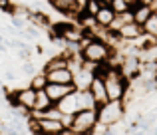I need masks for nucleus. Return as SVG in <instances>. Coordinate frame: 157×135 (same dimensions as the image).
<instances>
[{
    "mask_svg": "<svg viewBox=\"0 0 157 135\" xmlns=\"http://www.w3.org/2000/svg\"><path fill=\"white\" fill-rule=\"evenodd\" d=\"M127 103L123 99H107L101 105H98V123L100 125H115L121 123V119L125 117Z\"/></svg>",
    "mask_w": 157,
    "mask_h": 135,
    "instance_id": "obj_1",
    "label": "nucleus"
},
{
    "mask_svg": "<svg viewBox=\"0 0 157 135\" xmlns=\"http://www.w3.org/2000/svg\"><path fill=\"white\" fill-rule=\"evenodd\" d=\"M115 48H111L109 44L105 42V40L101 38H92L88 40V42L82 46L80 54L84 60H88V62H96V64H104V62H109L111 56H113Z\"/></svg>",
    "mask_w": 157,
    "mask_h": 135,
    "instance_id": "obj_2",
    "label": "nucleus"
},
{
    "mask_svg": "<svg viewBox=\"0 0 157 135\" xmlns=\"http://www.w3.org/2000/svg\"><path fill=\"white\" fill-rule=\"evenodd\" d=\"M98 125V107L96 109H80L72 115V129L74 135H92L94 127Z\"/></svg>",
    "mask_w": 157,
    "mask_h": 135,
    "instance_id": "obj_3",
    "label": "nucleus"
},
{
    "mask_svg": "<svg viewBox=\"0 0 157 135\" xmlns=\"http://www.w3.org/2000/svg\"><path fill=\"white\" fill-rule=\"evenodd\" d=\"M36 123H38V135H62V131L66 129L64 121L52 119V117H38Z\"/></svg>",
    "mask_w": 157,
    "mask_h": 135,
    "instance_id": "obj_4",
    "label": "nucleus"
},
{
    "mask_svg": "<svg viewBox=\"0 0 157 135\" xmlns=\"http://www.w3.org/2000/svg\"><path fill=\"white\" fill-rule=\"evenodd\" d=\"M115 34H117L119 40H123V42H135V40L143 38V28L139 26L137 22H127V24H123Z\"/></svg>",
    "mask_w": 157,
    "mask_h": 135,
    "instance_id": "obj_5",
    "label": "nucleus"
},
{
    "mask_svg": "<svg viewBox=\"0 0 157 135\" xmlns=\"http://www.w3.org/2000/svg\"><path fill=\"white\" fill-rule=\"evenodd\" d=\"M44 89H46V93L50 96V99L54 103H58L62 97H66L68 93H72L76 88H74V84H52V81H48V85Z\"/></svg>",
    "mask_w": 157,
    "mask_h": 135,
    "instance_id": "obj_6",
    "label": "nucleus"
},
{
    "mask_svg": "<svg viewBox=\"0 0 157 135\" xmlns=\"http://www.w3.org/2000/svg\"><path fill=\"white\" fill-rule=\"evenodd\" d=\"M16 105H22L26 109L36 107V89L34 88H18L16 89Z\"/></svg>",
    "mask_w": 157,
    "mask_h": 135,
    "instance_id": "obj_7",
    "label": "nucleus"
},
{
    "mask_svg": "<svg viewBox=\"0 0 157 135\" xmlns=\"http://www.w3.org/2000/svg\"><path fill=\"white\" fill-rule=\"evenodd\" d=\"M94 76H96L94 69L82 66L78 72H74V81H72L74 88H76V89H88L90 84H92V80H94Z\"/></svg>",
    "mask_w": 157,
    "mask_h": 135,
    "instance_id": "obj_8",
    "label": "nucleus"
},
{
    "mask_svg": "<svg viewBox=\"0 0 157 135\" xmlns=\"http://www.w3.org/2000/svg\"><path fill=\"white\" fill-rule=\"evenodd\" d=\"M46 80L52 81V84H72L74 81V73L70 68H56V69H48Z\"/></svg>",
    "mask_w": 157,
    "mask_h": 135,
    "instance_id": "obj_9",
    "label": "nucleus"
},
{
    "mask_svg": "<svg viewBox=\"0 0 157 135\" xmlns=\"http://www.w3.org/2000/svg\"><path fill=\"white\" fill-rule=\"evenodd\" d=\"M88 89L92 92V96H94V99H96L98 105H101L104 101H107V92H105V84H104V77H101V76L96 73Z\"/></svg>",
    "mask_w": 157,
    "mask_h": 135,
    "instance_id": "obj_10",
    "label": "nucleus"
},
{
    "mask_svg": "<svg viewBox=\"0 0 157 135\" xmlns=\"http://www.w3.org/2000/svg\"><path fill=\"white\" fill-rule=\"evenodd\" d=\"M58 107H60L62 113H66V115H74L76 111H80V103H78V96H76V89H74L72 93H68L66 97H62L60 101H58Z\"/></svg>",
    "mask_w": 157,
    "mask_h": 135,
    "instance_id": "obj_11",
    "label": "nucleus"
},
{
    "mask_svg": "<svg viewBox=\"0 0 157 135\" xmlns=\"http://www.w3.org/2000/svg\"><path fill=\"white\" fill-rule=\"evenodd\" d=\"M94 18H96V22L100 24V26L109 28V24L113 22V18H115V12H113V8H111L109 4H101V8L94 14Z\"/></svg>",
    "mask_w": 157,
    "mask_h": 135,
    "instance_id": "obj_12",
    "label": "nucleus"
},
{
    "mask_svg": "<svg viewBox=\"0 0 157 135\" xmlns=\"http://www.w3.org/2000/svg\"><path fill=\"white\" fill-rule=\"evenodd\" d=\"M131 12H133V22H137L139 26H141V24L149 18V14L153 12V6H151V4L139 2V4H135V6L131 8Z\"/></svg>",
    "mask_w": 157,
    "mask_h": 135,
    "instance_id": "obj_13",
    "label": "nucleus"
},
{
    "mask_svg": "<svg viewBox=\"0 0 157 135\" xmlns=\"http://www.w3.org/2000/svg\"><path fill=\"white\" fill-rule=\"evenodd\" d=\"M76 96H78V103H80L82 109H96L98 107L90 89H76Z\"/></svg>",
    "mask_w": 157,
    "mask_h": 135,
    "instance_id": "obj_14",
    "label": "nucleus"
},
{
    "mask_svg": "<svg viewBox=\"0 0 157 135\" xmlns=\"http://www.w3.org/2000/svg\"><path fill=\"white\" fill-rule=\"evenodd\" d=\"M141 28H143V34H145V36H149V38H155V40H157V10L151 12L149 18H147L145 22L141 24Z\"/></svg>",
    "mask_w": 157,
    "mask_h": 135,
    "instance_id": "obj_15",
    "label": "nucleus"
},
{
    "mask_svg": "<svg viewBox=\"0 0 157 135\" xmlns=\"http://www.w3.org/2000/svg\"><path fill=\"white\" fill-rule=\"evenodd\" d=\"M56 68H68V56H66L64 52L48 60V62L44 64V69H42V72H48V69H56Z\"/></svg>",
    "mask_w": 157,
    "mask_h": 135,
    "instance_id": "obj_16",
    "label": "nucleus"
},
{
    "mask_svg": "<svg viewBox=\"0 0 157 135\" xmlns=\"http://www.w3.org/2000/svg\"><path fill=\"white\" fill-rule=\"evenodd\" d=\"M50 105H54V101L50 99V96L46 93V89H36V107L34 109H48Z\"/></svg>",
    "mask_w": 157,
    "mask_h": 135,
    "instance_id": "obj_17",
    "label": "nucleus"
},
{
    "mask_svg": "<svg viewBox=\"0 0 157 135\" xmlns=\"http://www.w3.org/2000/svg\"><path fill=\"white\" fill-rule=\"evenodd\" d=\"M30 88H34V89H44L48 85V80H46V73H34V76L30 77Z\"/></svg>",
    "mask_w": 157,
    "mask_h": 135,
    "instance_id": "obj_18",
    "label": "nucleus"
},
{
    "mask_svg": "<svg viewBox=\"0 0 157 135\" xmlns=\"http://www.w3.org/2000/svg\"><path fill=\"white\" fill-rule=\"evenodd\" d=\"M109 6L113 8L115 14H121V12L129 10V4H127L125 0H109Z\"/></svg>",
    "mask_w": 157,
    "mask_h": 135,
    "instance_id": "obj_19",
    "label": "nucleus"
},
{
    "mask_svg": "<svg viewBox=\"0 0 157 135\" xmlns=\"http://www.w3.org/2000/svg\"><path fill=\"white\" fill-rule=\"evenodd\" d=\"M101 8V2L100 0H86V4H84V12H88V14H96L98 10Z\"/></svg>",
    "mask_w": 157,
    "mask_h": 135,
    "instance_id": "obj_20",
    "label": "nucleus"
},
{
    "mask_svg": "<svg viewBox=\"0 0 157 135\" xmlns=\"http://www.w3.org/2000/svg\"><path fill=\"white\" fill-rule=\"evenodd\" d=\"M20 72H22V76H34L36 73V68H34V64L30 62V60H24L22 62V68H20Z\"/></svg>",
    "mask_w": 157,
    "mask_h": 135,
    "instance_id": "obj_21",
    "label": "nucleus"
},
{
    "mask_svg": "<svg viewBox=\"0 0 157 135\" xmlns=\"http://www.w3.org/2000/svg\"><path fill=\"white\" fill-rule=\"evenodd\" d=\"M2 80L8 81V84H14V81H16V73L10 72V69H6V72H4V76H2Z\"/></svg>",
    "mask_w": 157,
    "mask_h": 135,
    "instance_id": "obj_22",
    "label": "nucleus"
},
{
    "mask_svg": "<svg viewBox=\"0 0 157 135\" xmlns=\"http://www.w3.org/2000/svg\"><path fill=\"white\" fill-rule=\"evenodd\" d=\"M125 2H127V4H129V8H133V6H135V4H139V0H125Z\"/></svg>",
    "mask_w": 157,
    "mask_h": 135,
    "instance_id": "obj_23",
    "label": "nucleus"
},
{
    "mask_svg": "<svg viewBox=\"0 0 157 135\" xmlns=\"http://www.w3.org/2000/svg\"><path fill=\"white\" fill-rule=\"evenodd\" d=\"M6 44H4V42H0V52H2V54H6Z\"/></svg>",
    "mask_w": 157,
    "mask_h": 135,
    "instance_id": "obj_24",
    "label": "nucleus"
},
{
    "mask_svg": "<svg viewBox=\"0 0 157 135\" xmlns=\"http://www.w3.org/2000/svg\"><path fill=\"white\" fill-rule=\"evenodd\" d=\"M139 2H143V4H153L155 0H139Z\"/></svg>",
    "mask_w": 157,
    "mask_h": 135,
    "instance_id": "obj_25",
    "label": "nucleus"
},
{
    "mask_svg": "<svg viewBox=\"0 0 157 135\" xmlns=\"http://www.w3.org/2000/svg\"><path fill=\"white\" fill-rule=\"evenodd\" d=\"M0 89H4V80L0 77Z\"/></svg>",
    "mask_w": 157,
    "mask_h": 135,
    "instance_id": "obj_26",
    "label": "nucleus"
},
{
    "mask_svg": "<svg viewBox=\"0 0 157 135\" xmlns=\"http://www.w3.org/2000/svg\"><path fill=\"white\" fill-rule=\"evenodd\" d=\"M151 6H153V10H157V0H155V2H153V4H151Z\"/></svg>",
    "mask_w": 157,
    "mask_h": 135,
    "instance_id": "obj_27",
    "label": "nucleus"
},
{
    "mask_svg": "<svg viewBox=\"0 0 157 135\" xmlns=\"http://www.w3.org/2000/svg\"><path fill=\"white\" fill-rule=\"evenodd\" d=\"M100 2H101V4H109V0H100Z\"/></svg>",
    "mask_w": 157,
    "mask_h": 135,
    "instance_id": "obj_28",
    "label": "nucleus"
},
{
    "mask_svg": "<svg viewBox=\"0 0 157 135\" xmlns=\"http://www.w3.org/2000/svg\"><path fill=\"white\" fill-rule=\"evenodd\" d=\"M4 40H6V38H4V36H2V34H0V42H4Z\"/></svg>",
    "mask_w": 157,
    "mask_h": 135,
    "instance_id": "obj_29",
    "label": "nucleus"
},
{
    "mask_svg": "<svg viewBox=\"0 0 157 135\" xmlns=\"http://www.w3.org/2000/svg\"><path fill=\"white\" fill-rule=\"evenodd\" d=\"M0 28H2V24H0Z\"/></svg>",
    "mask_w": 157,
    "mask_h": 135,
    "instance_id": "obj_30",
    "label": "nucleus"
}]
</instances>
